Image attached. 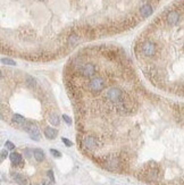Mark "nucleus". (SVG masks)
I'll list each match as a JSON object with an SVG mask.
<instances>
[{
    "label": "nucleus",
    "mask_w": 184,
    "mask_h": 185,
    "mask_svg": "<svg viewBox=\"0 0 184 185\" xmlns=\"http://www.w3.org/2000/svg\"><path fill=\"white\" fill-rule=\"evenodd\" d=\"M160 176V170L156 162H149L143 170L140 173V179H144L148 182H157Z\"/></svg>",
    "instance_id": "f257e3e1"
},
{
    "label": "nucleus",
    "mask_w": 184,
    "mask_h": 185,
    "mask_svg": "<svg viewBox=\"0 0 184 185\" xmlns=\"http://www.w3.org/2000/svg\"><path fill=\"white\" fill-rule=\"evenodd\" d=\"M105 97H106V99L108 101H110L113 105H117L125 97V94H124V92L119 88L113 86V88H109L106 91V96Z\"/></svg>",
    "instance_id": "f03ea898"
},
{
    "label": "nucleus",
    "mask_w": 184,
    "mask_h": 185,
    "mask_svg": "<svg viewBox=\"0 0 184 185\" xmlns=\"http://www.w3.org/2000/svg\"><path fill=\"white\" fill-rule=\"evenodd\" d=\"M88 88H89V90L93 94H98V93H100L101 91L105 90V88H106V81L102 77H99V76L92 77V78H90Z\"/></svg>",
    "instance_id": "7ed1b4c3"
},
{
    "label": "nucleus",
    "mask_w": 184,
    "mask_h": 185,
    "mask_svg": "<svg viewBox=\"0 0 184 185\" xmlns=\"http://www.w3.org/2000/svg\"><path fill=\"white\" fill-rule=\"evenodd\" d=\"M105 167L108 170H118L122 167V160L114 154L108 156L107 158H105Z\"/></svg>",
    "instance_id": "20e7f679"
},
{
    "label": "nucleus",
    "mask_w": 184,
    "mask_h": 185,
    "mask_svg": "<svg viewBox=\"0 0 184 185\" xmlns=\"http://www.w3.org/2000/svg\"><path fill=\"white\" fill-rule=\"evenodd\" d=\"M141 51L146 57H152L155 56L156 51H157V47L152 41H144L142 45H141Z\"/></svg>",
    "instance_id": "39448f33"
},
{
    "label": "nucleus",
    "mask_w": 184,
    "mask_h": 185,
    "mask_svg": "<svg viewBox=\"0 0 184 185\" xmlns=\"http://www.w3.org/2000/svg\"><path fill=\"white\" fill-rule=\"evenodd\" d=\"M82 144L84 146L85 149H88L90 151H93V150H95L97 148L99 147V141L93 135H88V136H85L83 139Z\"/></svg>",
    "instance_id": "423d86ee"
},
{
    "label": "nucleus",
    "mask_w": 184,
    "mask_h": 185,
    "mask_svg": "<svg viewBox=\"0 0 184 185\" xmlns=\"http://www.w3.org/2000/svg\"><path fill=\"white\" fill-rule=\"evenodd\" d=\"M24 129L30 134L32 140L39 141L40 140V131H39L38 126L33 123H26L24 124Z\"/></svg>",
    "instance_id": "0eeeda50"
},
{
    "label": "nucleus",
    "mask_w": 184,
    "mask_h": 185,
    "mask_svg": "<svg viewBox=\"0 0 184 185\" xmlns=\"http://www.w3.org/2000/svg\"><path fill=\"white\" fill-rule=\"evenodd\" d=\"M95 66L92 63H88V64H84L80 68V73H81V75L84 77H93V75L95 74Z\"/></svg>",
    "instance_id": "6e6552de"
},
{
    "label": "nucleus",
    "mask_w": 184,
    "mask_h": 185,
    "mask_svg": "<svg viewBox=\"0 0 184 185\" xmlns=\"http://www.w3.org/2000/svg\"><path fill=\"white\" fill-rule=\"evenodd\" d=\"M180 18H181V14L178 13L177 10H172L169 13L167 14L166 16V20L169 25H175L180 22Z\"/></svg>",
    "instance_id": "1a4fd4ad"
},
{
    "label": "nucleus",
    "mask_w": 184,
    "mask_h": 185,
    "mask_svg": "<svg viewBox=\"0 0 184 185\" xmlns=\"http://www.w3.org/2000/svg\"><path fill=\"white\" fill-rule=\"evenodd\" d=\"M9 159H10V161H12V164H13L14 166H16V167L23 166V158H22V156H21L18 152L10 153Z\"/></svg>",
    "instance_id": "9d476101"
},
{
    "label": "nucleus",
    "mask_w": 184,
    "mask_h": 185,
    "mask_svg": "<svg viewBox=\"0 0 184 185\" xmlns=\"http://www.w3.org/2000/svg\"><path fill=\"white\" fill-rule=\"evenodd\" d=\"M152 13H153V8L150 4H144L143 6L140 8V14H141V16L143 18L149 17L150 15H152Z\"/></svg>",
    "instance_id": "9b49d317"
},
{
    "label": "nucleus",
    "mask_w": 184,
    "mask_h": 185,
    "mask_svg": "<svg viewBox=\"0 0 184 185\" xmlns=\"http://www.w3.org/2000/svg\"><path fill=\"white\" fill-rule=\"evenodd\" d=\"M58 135V131L56 128H52V127H45V136L47 139L49 140H54L56 139Z\"/></svg>",
    "instance_id": "f8f14e48"
},
{
    "label": "nucleus",
    "mask_w": 184,
    "mask_h": 185,
    "mask_svg": "<svg viewBox=\"0 0 184 185\" xmlns=\"http://www.w3.org/2000/svg\"><path fill=\"white\" fill-rule=\"evenodd\" d=\"M13 177L15 182H17L19 185H29V179L26 178L24 175L18 174V173H13Z\"/></svg>",
    "instance_id": "ddd939ff"
},
{
    "label": "nucleus",
    "mask_w": 184,
    "mask_h": 185,
    "mask_svg": "<svg viewBox=\"0 0 184 185\" xmlns=\"http://www.w3.org/2000/svg\"><path fill=\"white\" fill-rule=\"evenodd\" d=\"M80 41H81L80 35L76 34V33H73V34H70V38H68V45H70V47H75V45L80 43Z\"/></svg>",
    "instance_id": "4468645a"
},
{
    "label": "nucleus",
    "mask_w": 184,
    "mask_h": 185,
    "mask_svg": "<svg viewBox=\"0 0 184 185\" xmlns=\"http://www.w3.org/2000/svg\"><path fill=\"white\" fill-rule=\"evenodd\" d=\"M48 121H49V123H50L51 125H54V126H58V125L60 124V119H59V117H58L57 114H55V113H50V114H49Z\"/></svg>",
    "instance_id": "2eb2a0df"
},
{
    "label": "nucleus",
    "mask_w": 184,
    "mask_h": 185,
    "mask_svg": "<svg viewBox=\"0 0 184 185\" xmlns=\"http://www.w3.org/2000/svg\"><path fill=\"white\" fill-rule=\"evenodd\" d=\"M33 156H34L35 160L39 161V162L43 161V159H45V153H43V151L41 149H34L33 150Z\"/></svg>",
    "instance_id": "dca6fc26"
},
{
    "label": "nucleus",
    "mask_w": 184,
    "mask_h": 185,
    "mask_svg": "<svg viewBox=\"0 0 184 185\" xmlns=\"http://www.w3.org/2000/svg\"><path fill=\"white\" fill-rule=\"evenodd\" d=\"M13 121L15 124H18V125H24L25 124V118L23 116L18 115V114H15L13 116Z\"/></svg>",
    "instance_id": "f3484780"
},
{
    "label": "nucleus",
    "mask_w": 184,
    "mask_h": 185,
    "mask_svg": "<svg viewBox=\"0 0 184 185\" xmlns=\"http://www.w3.org/2000/svg\"><path fill=\"white\" fill-rule=\"evenodd\" d=\"M25 83H26V85H27L29 88H34V86H35V84H37V82H35L34 77H32V76H26V78H25Z\"/></svg>",
    "instance_id": "a211bd4d"
},
{
    "label": "nucleus",
    "mask_w": 184,
    "mask_h": 185,
    "mask_svg": "<svg viewBox=\"0 0 184 185\" xmlns=\"http://www.w3.org/2000/svg\"><path fill=\"white\" fill-rule=\"evenodd\" d=\"M1 63L6 65H12V66H15V61L12 60V59H8V58H2L1 59Z\"/></svg>",
    "instance_id": "6ab92c4d"
},
{
    "label": "nucleus",
    "mask_w": 184,
    "mask_h": 185,
    "mask_svg": "<svg viewBox=\"0 0 184 185\" xmlns=\"http://www.w3.org/2000/svg\"><path fill=\"white\" fill-rule=\"evenodd\" d=\"M50 153L54 157H56V158H59L62 156V153L59 152V151H57V150H55V149H50Z\"/></svg>",
    "instance_id": "aec40b11"
},
{
    "label": "nucleus",
    "mask_w": 184,
    "mask_h": 185,
    "mask_svg": "<svg viewBox=\"0 0 184 185\" xmlns=\"http://www.w3.org/2000/svg\"><path fill=\"white\" fill-rule=\"evenodd\" d=\"M5 146H6V148H7V149H9V150H13V149H15V146H14V143H12L10 141H7Z\"/></svg>",
    "instance_id": "412c9836"
},
{
    "label": "nucleus",
    "mask_w": 184,
    "mask_h": 185,
    "mask_svg": "<svg viewBox=\"0 0 184 185\" xmlns=\"http://www.w3.org/2000/svg\"><path fill=\"white\" fill-rule=\"evenodd\" d=\"M62 140H63V142L65 143V146H66V147H72V146H73V143H72L68 139H65V137H63Z\"/></svg>",
    "instance_id": "4be33fe9"
},
{
    "label": "nucleus",
    "mask_w": 184,
    "mask_h": 185,
    "mask_svg": "<svg viewBox=\"0 0 184 185\" xmlns=\"http://www.w3.org/2000/svg\"><path fill=\"white\" fill-rule=\"evenodd\" d=\"M63 119L65 121H66V123H67L68 125H70V124H72V119H70V118L67 115H63Z\"/></svg>",
    "instance_id": "5701e85b"
},
{
    "label": "nucleus",
    "mask_w": 184,
    "mask_h": 185,
    "mask_svg": "<svg viewBox=\"0 0 184 185\" xmlns=\"http://www.w3.org/2000/svg\"><path fill=\"white\" fill-rule=\"evenodd\" d=\"M7 154H8V152H7V150H2L1 151V160H5L7 158Z\"/></svg>",
    "instance_id": "b1692460"
}]
</instances>
